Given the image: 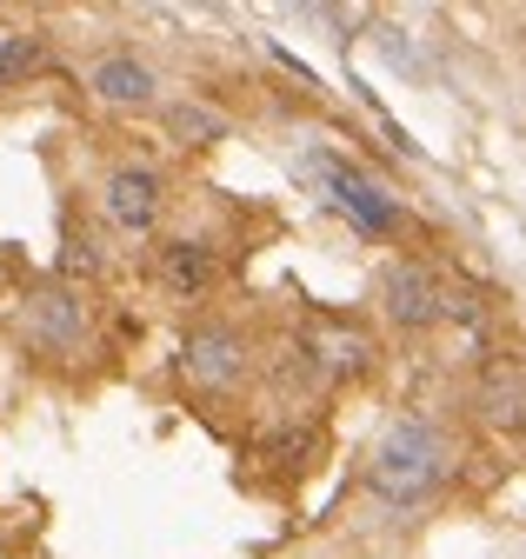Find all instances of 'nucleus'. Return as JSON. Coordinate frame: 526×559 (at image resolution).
<instances>
[{
	"instance_id": "1",
	"label": "nucleus",
	"mask_w": 526,
	"mask_h": 559,
	"mask_svg": "<svg viewBox=\"0 0 526 559\" xmlns=\"http://www.w3.org/2000/svg\"><path fill=\"white\" fill-rule=\"evenodd\" d=\"M446 473H453V447L440 440V427H427V419H401V427L380 440V453L367 466V486H373V500L407 513V507L440 493Z\"/></svg>"
},
{
	"instance_id": "2",
	"label": "nucleus",
	"mask_w": 526,
	"mask_h": 559,
	"mask_svg": "<svg viewBox=\"0 0 526 559\" xmlns=\"http://www.w3.org/2000/svg\"><path fill=\"white\" fill-rule=\"evenodd\" d=\"M307 167L326 180V200H334L340 214H354V227H367V234H386V227H393V200H386L367 174H354V167H340V160H326V154H313Z\"/></svg>"
},
{
	"instance_id": "3",
	"label": "nucleus",
	"mask_w": 526,
	"mask_h": 559,
	"mask_svg": "<svg viewBox=\"0 0 526 559\" xmlns=\"http://www.w3.org/2000/svg\"><path fill=\"white\" fill-rule=\"evenodd\" d=\"M180 367H187L193 386H214V393H220V386H234V380L247 373V340L227 333V326H201V333H187Z\"/></svg>"
},
{
	"instance_id": "4",
	"label": "nucleus",
	"mask_w": 526,
	"mask_h": 559,
	"mask_svg": "<svg viewBox=\"0 0 526 559\" xmlns=\"http://www.w3.org/2000/svg\"><path fill=\"white\" fill-rule=\"evenodd\" d=\"M386 313L401 320V326H433L440 313H453V294H446V280L433 266H393L386 273Z\"/></svg>"
},
{
	"instance_id": "5",
	"label": "nucleus",
	"mask_w": 526,
	"mask_h": 559,
	"mask_svg": "<svg viewBox=\"0 0 526 559\" xmlns=\"http://www.w3.org/2000/svg\"><path fill=\"white\" fill-rule=\"evenodd\" d=\"M27 333L47 346V354H74L87 340V300L74 287H47L34 307H27Z\"/></svg>"
},
{
	"instance_id": "6",
	"label": "nucleus",
	"mask_w": 526,
	"mask_h": 559,
	"mask_svg": "<svg viewBox=\"0 0 526 559\" xmlns=\"http://www.w3.org/2000/svg\"><path fill=\"white\" fill-rule=\"evenodd\" d=\"M100 200H107V221H113V227L147 234L154 214H160V174H154V167H120Z\"/></svg>"
},
{
	"instance_id": "7",
	"label": "nucleus",
	"mask_w": 526,
	"mask_h": 559,
	"mask_svg": "<svg viewBox=\"0 0 526 559\" xmlns=\"http://www.w3.org/2000/svg\"><path fill=\"white\" fill-rule=\"evenodd\" d=\"M480 419H487V427L519 433V419H526V373H519L513 354L487 360V373H480Z\"/></svg>"
},
{
	"instance_id": "8",
	"label": "nucleus",
	"mask_w": 526,
	"mask_h": 559,
	"mask_svg": "<svg viewBox=\"0 0 526 559\" xmlns=\"http://www.w3.org/2000/svg\"><path fill=\"white\" fill-rule=\"evenodd\" d=\"M214 253L201 247V240H167L160 247V287L167 294H207L214 287Z\"/></svg>"
},
{
	"instance_id": "9",
	"label": "nucleus",
	"mask_w": 526,
	"mask_h": 559,
	"mask_svg": "<svg viewBox=\"0 0 526 559\" xmlns=\"http://www.w3.org/2000/svg\"><path fill=\"white\" fill-rule=\"evenodd\" d=\"M94 94H100V100H120V107H147V100H154V74H147L141 60L113 53V60L94 67Z\"/></svg>"
},
{
	"instance_id": "10",
	"label": "nucleus",
	"mask_w": 526,
	"mask_h": 559,
	"mask_svg": "<svg viewBox=\"0 0 526 559\" xmlns=\"http://www.w3.org/2000/svg\"><path fill=\"white\" fill-rule=\"evenodd\" d=\"M313 346H320L326 367H360L367 360V340L360 333H313Z\"/></svg>"
},
{
	"instance_id": "11",
	"label": "nucleus",
	"mask_w": 526,
	"mask_h": 559,
	"mask_svg": "<svg viewBox=\"0 0 526 559\" xmlns=\"http://www.w3.org/2000/svg\"><path fill=\"white\" fill-rule=\"evenodd\" d=\"M40 60V47L21 34V40H0V81H14V74H27V67Z\"/></svg>"
},
{
	"instance_id": "12",
	"label": "nucleus",
	"mask_w": 526,
	"mask_h": 559,
	"mask_svg": "<svg viewBox=\"0 0 526 559\" xmlns=\"http://www.w3.org/2000/svg\"><path fill=\"white\" fill-rule=\"evenodd\" d=\"M174 127H180V133H201V140H220V120H214V114H201V107H180V114H174Z\"/></svg>"
},
{
	"instance_id": "13",
	"label": "nucleus",
	"mask_w": 526,
	"mask_h": 559,
	"mask_svg": "<svg viewBox=\"0 0 526 559\" xmlns=\"http://www.w3.org/2000/svg\"><path fill=\"white\" fill-rule=\"evenodd\" d=\"M60 266H68V273H74V266L94 273V240H87V234H68V253H60Z\"/></svg>"
}]
</instances>
